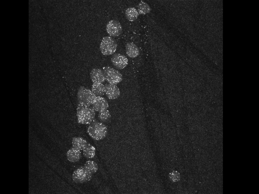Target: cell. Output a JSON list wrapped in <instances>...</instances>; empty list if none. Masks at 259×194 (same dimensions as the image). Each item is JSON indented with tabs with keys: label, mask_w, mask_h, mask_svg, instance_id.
Returning a JSON list of instances; mask_svg holds the SVG:
<instances>
[{
	"label": "cell",
	"mask_w": 259,
	"mask_h": 194,
	"mask_svg": "<svg viewBox=\"0 0 259 194\" xmlns=\"http://www.w3.org/2000/svg\"><path fill=\"white\" fill-rule=\"evenodd\" d=\"M81 155L80 150L72 147L69 149L66 153L68 160L71 162H76L80 159Z\"/></svg>",
	"instance_id": "12"
},
{
	"label": "cell",
	"mask_w": 259,
	"mask_h": 194,
	"mask_svg": "<svg viewBox=\"0 0 259 194\" xmlns=\"http://www.w3.org/2000/svg\"><path fill=\"white\" fill-rule=\"evenodd\" d=\"M93 174L88 171L84 166H81L73 172L72 177L73 180L77 183H82L89 181Z\"/></svg>",
	"instance_id": "6"
},
{
	"label": "cell",
	"mask_w": 259,
	"mask_h": 194,
	"mask_svg": "<svg viewBox=\"0 0 259 194\" xmlns=\"http://www.w3.org/2000/svg\"><path fill=\"white\" fill-rule=\"evenodd\" d=\"M90 76L93 83H102L105 80L103 70L99 68L92 69L90 72Z\"/></svg>",
	"instance_id": "11"
},
{
	"label": "cell",
	"mask_w": 259,
	"mask_h": 194,
	"mask_svg": "<svg viewBox=\"0 0 259 194\" xmlns=\"http://www.w3.org/2000/svg\"><path fill=\"white\" fill-rule=\"evenodd\" d=\"M151 8L149 5L146 2L141 1L138 6V11L139 14L145 15L150 12Z\"/></svg>",
	"instance_id": "18"
},
{
	"label": "cell",
	"mask_w": 259,
	"mask_h": 194,
	"mask_svg": "<svg viewBox=\"0 0 259 194\" xmlns=\"http://www.w3.org/2000/svg\"><path fill=\"white\" fill-rule=\"evenodd\" d=\"M125 51L127 56L131 58L137 57L140 52L138 46L133 42H129L126 44Z\"/></svg>",
	"instance_id": "13"
},
{
	"label": "cell",
	"mask_w": 259,
	"mask_h": 194,
	"mask_svg": "<svg viewBox=\"0 0 259 194\" xmlns=\"http://www.w3.org/2000/svg\"><path fill=\"white\" fill-rule=\"evenodd\" d=\"M91 90L97 96H102L105 94L104 85L102 83H93Z\"/></svg>",
	"instance_id": "15"
},
{
	"label": "cell",
	"mask_w": 259,
	"mask_h": 194,
	"mask_svg": "<svg viewBox=\"0 0 259 194\" xmlns=\"http://www.w3.org/2000/svg\"><path fill=\"white\" fill-rule=\"evenodd\" d=\"M77 97L78 102L91 106L94 102L97 96L92 90L82 86L79 89Z\"/></svg>",
	"instance_id": "5"
},
{
	"label": "cell",
	"mask_w": 259,
	"mask_h": 194,
	"mask_svg": "<svg viewBox=\"0 0 259 194\" xmlns=\"http://www.w3.org/2000/svg\"><path fill=\"white\" fill-rule=\"evenodd\" d=\"M105 80L109 83L116 85L123 80V76L117 70L110 66L103 68Z\"/></svg>",
	"instance_id": "4"
},
{
	"label": "cell",
	"mask_w": 259,
	"mask_h": 194,
	"mask_svg": "<svg viewBox=\"0 0 259 194\" xmlns=\"http://www.w3.org/2000/svg\"><path fill=\"white\" fill-rule=\"evenodd\" d=\"M114 66L119 69H123L128 64V60L124 55L118 53L114 54L111 59Z\"/></svg>",
	"instance_id": "8"
},
{
	"label": "cell",
	"mask_w": 259,
	"mask_h": 194,
	"mask_svg": "<svg viewBox=\"0 0 259 194\" xmlns=\"http://www.w3.org/2000/svg\"><path fill=\"white\" fill-rule=\"evenodd\" d=\"M98 117L101 122L106 123L111 120V115L109 111L106 109L99 112Z\"/></svg>",
	"instance_id": "20"
},
{
	"label": "cell",
	"mask_w": 259,
	"mask_h": 194,
	"mask_svg": "<svg viewBox=\"0 0 259 194\" xmlns=\"http://www.w3.org/2000/svg\"><path fill=\"white\" fill-rule=\"evenodd\" d=\"M89 135L94 140H99L103 139L107 134V126L101 122L94 120L89 124L87 129Z\"/></svg>",
	"instance_id": "2"
},
{
	"label": "cell",
	"mask_w": 259,
	"mask_h": 194,
	"mask_svg": "<svg viewBox=\"0 0 259 194\" xmlns=\"http://www.w3.org/2000/svg\"><path fill=\"white\" fill-rule=\"evenodd\" d=\"M117 44L115 40L112 37L106 36L103 37L100 46V49L102 54L108 56L113 54L116 51Z\"/></svg>",
	"instance_id": "3"
},
{
	"label": "cell",
	"mask_w": 259,
	"mask_h": 194,
	"mask_svg": "<svg viewBox=\"0 0 259 194\" xmlns=\"http://www.w3.org/2000/svg\"><path fill=\"white\" fill-rule=\"evenodd\" d=\"M95 111L91 106L78 102L77 109L78 122L82 124H89L94 120Z\"/></svg>",
	"instance_id": "1"
},
{
	"label": "cell",
	"mask_w": 259,
	"mask_h": 194,
	"mask_svg": "<svg viewBox=\"0 0 259 194\" xmlns=\"http://www.w3.org/2000/svg\"><path fill=\"white\" fill-rule=\"evenodd\" d=\"M106 29L107 33L111 36L114 37L119 36L122 33V28L120 23L118 21L112 20L107 23Z\"/></svg>",
	"instance_id": "7"
},
{
	"label": "cell",
	"mask_w": 259,
	"mask_h": 194,
	"mask_svg": "<svg viewBox=\"0 0 259 194\" xmlns=\"http://www.w3.org/2000/svg\"><path fill=\"white\" fill-rule=\"evenodd\" d=\"M92 106L95 111L98 112L107 109L109 107V104L107 100L101 96H97Z\"/></svg>",
	"instance_id": "10"
},
{
	"label": "cell",
	"mask_w": 259,
	"mask_h": 194,
	"mask_svg": "<svg viewBox=\"0 0 259 194\" xmlns=\"http://www.w3.org/2000/svg\"><path fill=\"white\" fill-rule=\"evenodd\" d=\"M72 143L73 147L81 151L85 147L88 142L81 137H76L72 138Z\"/></svg>",
	"instance_id": "14"
},
{
	"label": "cell",
	"mask_w": 259,
	"mask_h": 194,
	"mask_svg": "<svg viewBox=\"0 0 259 194\" xmlns=\"http://www.w3.org/2000/svg\"><path fill=\"white\" fill-rule=\"evenodd\" d=\"M84 166L88 171L93 174L96 172L98 169L97 164L93 161H87Z\"/></svg>",
	"instance_id": "19"
},
{
	"label": "cell",
	"mask_w": 259,
	"mask_h": 194,
	"mask_svg": "<svg viewBox=\"0 0 259 194\" xmlns=\"http://www.w3.org/2000/svg\"><path fill=\"white\" fill-rule=\"evenodd\" d=\"M105 94L110 100H115L119 98L120 95L119 89L115 84L109 83L105 85Z\"/></svg>",
	"instance_id": "9"
},
{
	"label": "cell",
	"mask_w": 259,
	"mask_h": 194,
	"mask_svg": "<svg viewBox=\"0 0 259 194\" xmlns=\"http://www.w3.org/2000/svg\"><path fill=\"white\" fill-rule=\"evenodd\" d=\"M84 156L88 159H91L94 157L96 152V149L95 147L89 143L82 150Z\"/></svg>",
	"instance_id": "17"
},
{
	"label": "cell",
	"mask_w": 259,
	"mask_h": 194,
	"mask_svg": "<svg viewBox=\"0 0 259 194\" xmlns=\"http://www.w3.org/2000/svg\"><path fill=\"white\" fill-rule=\"evenodd\" d=\"M125 14L126 19L130 21H132L137 18L139 14L135 8L131 7L126 10Z\"/></svg>",
	"instance_id": "16"
}]
</instances>
